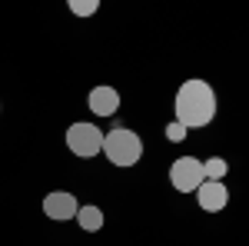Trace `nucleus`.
I'll return each instance as SVG.
<instances>
[{
  "mask_svg": "<svg viewBox=\"0 0 249 246\" xmlns=\"http://www.w3.org/2000/svg\"><path fill=\"white\" fill-rule=\"evenodd\" d=\"M73 220L80 223V229H87V233H96V229L103 227V209H100V207H80Z\"/></svg>",
  "mask_w": 249,
  "mask_h": 246,
  "instance_id": "6e6552de",
  "label": "nucleus"
},
{
  "mask_svg": "<svg viewBox=\"0 0 249 246\" xmlns=\"http://www.w3.org/2000/svg\"><path fill=\"white\" fill-rule=\"evenodd\" d=\"M67 147H70L73 156L90 160V156H96L100 147H103V130H100L96 123H87V120L70 123V127H67Z\"/></svg>",
  "mask_w": 249,
  "mask_h": 246,
  "instance_id": "7ed1b4c3",
  "label": "nucleus"
},
{
  "mask_svg": "<svg viewBox=\"0 0 249 246\" xmlns=\"http://www.w3.org/2000/svg\"><path fill=\"white\" fill-rule=\"evenodd\" d=\"M170 183L176 193H196V187L203 183V160L196 156H179L170 167Z\"/></svg>",
  "mask_w": 249,
  "mask_h": 246,
  "instance_id": "20e7f679",
  "label": "nucleus"
},
{
  "mask_svg": "<svg viewBox=\"0 0 249 246\" xmlns=\"http://www.w3.org/2000/svg\"><path fill=\"white\" fill-rule=\"evenodd\" d=\"M100 10V0H70V14H77V17H90Z\"/></svg>",
  "mask_w": 249,
  "mask_h": 246,
  "instance_id": "9d476101",
  "label": "nucleus"
},
{
  "mask_svg": "<svg viewBox=\"0 0 249 246\" xmlns=\"http://www.w3.org/2000/svg\"><path fill=\"white\" fill-rule=\"evenodd\" d=\"M230 173V163L223 160V156H210V160H203V180H223Z\"/></svg>",
  "mask_w": 249,
  "mask_h": 246,
  "instance_id": "1a4fd4ad",
  "label": "nucleus"
},
{
  "mask_svg": "<svg viewBox=\"0 0 249 246\" xmlns=\"http://www.w3.org/2000/svg\"><path fill=\"white\" fill-rule=\"evenodd\" d=\"M196 203L203 213H223L230 203V187L223 180H203L196 187Z\"/></svg>",
  "mask_w": 249,
  "mask_h": 246,
  "instance_id": "39448f33",
  "label": "nucleus"
},
{
  "mask_svg": "<svg viewBox=\"0 0 249 246\" xmlns=\"http://www.w3.org/2000/svg\"><path fill=\"white\" fill-rule=\"evenodd\" d=\"M87 107L96 116H113L116 107H120V94H116L113 87H93L90 96H87Z\"/></svg>",
  "mask_w": 249,
  "mask_h": 246,
  "instance_id": "0eeeda50",
  "label": "nucleus"
},
{
  "mask_svg": "<svg viewBox=\"0 0 249 246\" xmlns=\"http://www.w3.org/2000/svg\"><path fill=\"white\" fill-rule=\"evenodd\" d=\"M173 110H176V123H183L186 130L210 127L213 116H216V90L199 76L183 80L176 96H173Z\"/></svg>",
  "mask_w": 249,
  "mask_h": 246,
  "instance_id": "f257e3e1",
  "label": "nucleus"
},
{
  "mask_svg": "<svg viewBox=\"0 0 249 246\" xmlns=\"http://www.w3.org/2000/svg\"><path fill=\"white\" fill-rule=\"evenodd\" d=\"M77 196L73 193H67V189H53V193H47L43 196V213L53 220V223H63V220H73L77 216Z\"/></svg>",
  "mask_w": 249,
  "mask_h": 246,
  "instance_id": "423d86ee",
  "label": "nucleus"
},
{
  "mask_svg": "<svg viewBox=\"0 0 249 246\" xmlns=\"http://www.w3.org/2000/svg\"><path fill=\"white\" fill-rule=\"evenodd\" d=\"M100 153H103L113 167L130 170V167H136V163L143 160V140H140L133 130H126V127H116V130L103 133V147H100Z\"/></svg>",
  "mask_w": 249,
  "mask_h": 246,
  "instance_id": "f03ea898",
  "label": "nucleus"
},
{
  "mask_svg": "<svg viewBox=\"0 0 249 246\" xmlns=\"http://www.w3.org/2000/svg\"><path fill=\"white\" fill-rule=\"evenodd\" d=\"M166 140H173V143H183V140H186V127L173 120L170 127H166Z\"/></svg>",
  "mask_w": 249,
  "mask_h": 246,
  "instance_id": "9b49d317",
  "label": "nucleus"
}]
</instances>
